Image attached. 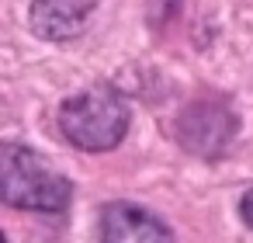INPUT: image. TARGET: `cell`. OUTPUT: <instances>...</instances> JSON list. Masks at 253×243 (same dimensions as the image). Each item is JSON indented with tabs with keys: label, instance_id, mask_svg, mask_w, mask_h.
Masks as SVG:
<instances>
[{
	"label": "cell",
	"instance_id": "obj_3",
	"mask_svg": "<svg viewBox=\"0 0 253 243\" xmlns=\"http://www.w3.org/2000/svg\"><path fill=\"white\" fill-rule=\"evenodd\" d=\"M232 136H236V115L218 97H198L177 118V139H180V146L187 153H194V156H205V160L222 156L229 149Z\"/></svg>",
	"mask_w": 253,
	"mask_h": 243
},
{
	"label": "cell",
	"instance_id": "obj_1",
	"mask_svg": "<svg viewBox=\"0 0 253 243\" xmlns=\"http://www.w3.org/2000/svg\"><path fill=\"white\" fill-rule=\"evenodd\" d=\"M63 136L84 153H108L128 132V104L115 87H87L63 101L59 108Z\"/></svg>",
	"mask_w": 253,
	"mask_h": 243
},
{
	"label": "cell",
	"instance_id": "obj_2",
	"mask_svg": "<svg viewBox=\"0 0 253 243\" xmlns=\"http://www.w3.org/2000/svg\"><path fill=\"white\" fill-rule=\"evenodd\" d=\"M70 181L56 174L35 149L4 143L0 146V198L11 208L63 212L70 205Z\"/></svg>",
	"mask_w": 253,
	"mask_h": 243
},
{
	"label": "cell",
	"instance_id": "obj_6",
	"mask_svg": "<svg viewBox=\"0 0 253 243\" xmlns=\"http://www.w3.org/2000/svg\"><path fill=\"white\" fill-rule=\"evenodd\" d=\"M239 215H243V222L253 229V188L243 194V201H239Z\"/></svg>",
	"mask_w": 253,
	"mask_h": 243
},
{
	"label": "cell",
	"instance_id": "obj_4",
	"mask_svg": "<svg viewBox=\"0 0 253 243\" xmlns=\"http://www.w3.org/2000/svg\"><path fill=\"white\" fill-rule=\"evenodd\" d=\"M101 243H173V233L153 212L132 201H111L101 212Z\"/></svg>",
	"mask_w": 253,
	"mask_h": 243
},
{
	"label": "cell",
	"instance_id": "obj_5",
	"mask_svg": "<svg viewBox=\"0 0 253 243\" xmlns=\"http://www.w3.org/2000/svg\"><path fill=\"white\" fill-rule=\"evenodd\" d=\"M94 14V0H32V32L45 42L77 39Z\"/></svg>",
	"mask_w": 253,
	"mask_h": 243
}]
</instances>
